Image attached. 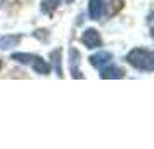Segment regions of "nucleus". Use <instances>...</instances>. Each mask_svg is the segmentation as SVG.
Instances as JSON below:
<instances>
[{
  "instance_id": "7ed1b4c3",
  "label": "nucleus",
  "mask_w": 154,
  "mask_h": 149,
  "mask_svg": "<svg viewBox=\"0 0 154 149\" xmlns=\"http://www.w3.org/2000/svg\"><path fill=\"white\" fill-rule=\"evenodd\" d=\"M82 40H83V43L88 47V49H95V47H99L100 45V36H99V33L95 31L94 28L87 29L83 33V36H82Z\"/></svg>"
},
{
  "instance_id": "423d86ee",
  "label": "nucleus",
  "mask_w": 154,
  "mask_h": 149,
  "mask_svg": "<svg viewBox=\"0 0 154 149\" xmlns=\"http://www.w3.org/2000/svg\"><path fill=\"white\" fill-rule=\"evenodd\" d=\"M102 71V78H121L123 76V71L119 70V68H114V66H109V64H106L104 68H100Z\"/></svg>"
},
{
  "instance_id": "f257e3e1",
  "label": "nucleus",
  "mask_w": 154,
  "mask_h": 149,
  "mask_svg": "<svg viewBox=\"0 0 154 149\" xmlns=\"http://www.w3.org/2000/svg\"><path fill=\"white\" fill-rule=\"evenodd\" d=\"M126 61L135 66L137 70H144V71H152L154 70V54L147 49H133Z\"/></svg>"
},
{
  "instance_id": "1a4fd4ad",
  "label": "nucleus",
  "mask_w": 154,
  "mask_h": 149,
  "mask_svg": "<svg viewBox=\"0 0 154 149\" xmlns=\"http://www.w3.org/2000/svg\"><path fill=\"white\" fill-rule=\"evenodd\" d=\"M0 68H2V63H0Z\"/></svg>"
},
{
  "instance_id": "0eeeda50",
  "label": "nucleus",
  "mask_w": 154,
  "mask_h": 149,
  "mask_svg": "<svg viewBox=\"0 0 154 149\" xmlns=\"http://www.w3.org/2000/svg\"><path fill=\"white\" fill-rule=\"evenodd\" d=\"M59 4H61V0H43L42 2V11L43 12H52Z\"/></svg>"
},
{
  "instance_id": "6e6552de",
  "label": "nucleus",
  "mask_w": 154,
  "mask_h": 149,
  "mask_svg": "<svg viewBox=\"0 0 154 149\" xmlns=\"http://www.w3.org/2000/svg\"><path fill=\"white\" fill-rule=\"evenodd\" d=\"M2 2H4V0H0V4H2Z\"/></svg>"
},
{
  "instance_id": "39448f33",
  "label": "nucleus",
  "mask_w": 154,
  "mask_h": 149,
  "mask_svg": "<svg viewBox=\"0 0 154 149\" xmlns=\"http://www.w3.org/2000/svg\"><path fill=\"white\" fill-rule=\"evenodd\" d=\"M111 54L109 52H99V54H94L90 57V63L95 66V68H104L106 64L111 63Z\"/></svg>"
},
{
  "instance_id": "f03ea898",
  "label": "nucleus",
  "mask_w": 154,
  "mask_h": 149,
  "mask_svg": "<svg viewBox=\"0 0 154 149\" xmlns=\"http://www.w3.org/2000/svg\"><path fill=\"white\" fill-rule=\"evenodd\" d=\"M12 59H14V61H19V63H23V64H29V66H33V70H35L36 73H40V75H49L50 73L49 64L45 63L42 57H38V56L17 52V54L12 56Z\"/></svg>"
},
{
  "instance_id": "20e7f679",
  "label": "nucleus",
  "mask_w": 154,
  "mask_h": 149,
  "mask_svg": "<svg viewBox=\"0 0 154 149\" xmlns=\"http://www.w3.org/2000/svg\"><path fill=\"white\" fill-rule=\"evenodd\" d=\"M104 12V0H90L88 2V14L92 19H99Z\"/></svg>"
}]
</instances>
